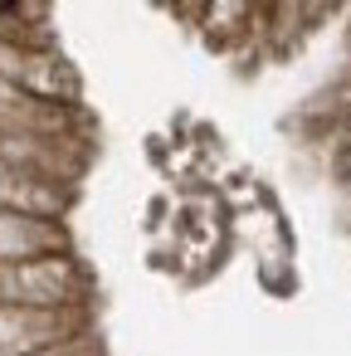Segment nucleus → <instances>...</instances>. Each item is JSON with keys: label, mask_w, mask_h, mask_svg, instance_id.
I'll use <instances>...</instances> for the list:
<instances>
[{"label": "nucleus", "mask_w": 351, "mask_h": 356, "mask_svg": "<svg viewBox=\"0 0 351 356\" xmlns=\"http://www.w3.org/2000/svg\"><path fill=\"white\" fill-rule=\"evenodd\" d=\"M341 171H346V181H351V142H346V152H341Z\"/></svg>", "instance_id": "nucleus-1"}]
</instances>
